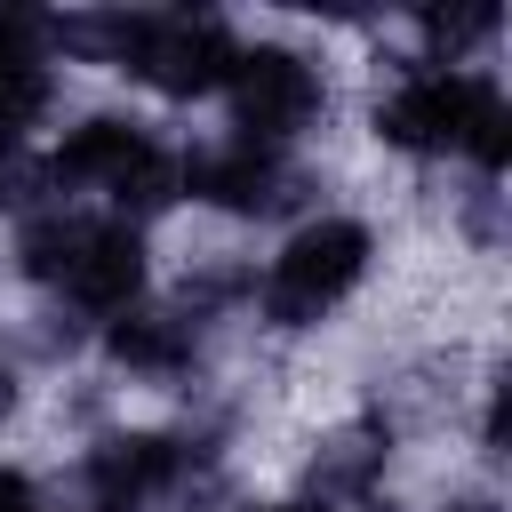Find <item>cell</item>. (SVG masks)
Wrapping results in <instances>:
<instances>
[{
  "instance_id": "4fadbf2b",
  "label": "cell",
  "mask_w": 512,
  "mask_h": 512,
  "mask_svg": "<svg viewBox=\"0 0 512 512\" xmlns=\"http://www.w3.org/2000/svg\"><path fill=\"white\" fill-rule=\"evenodd\" d=\"M0 512H48L40 504V480L24 464H0Z\"/></svg>"
},
{
  "instance_id": "8fae6325",
  "label": "cell",
  "mask_w": 512,
  "mask_h": 512,
  "mask_svg": "<svg viewBox=\"0 0 512 512\" xmlns=\"http://www.w3.org/2000/svg\"><path fill=\"white\" fill-rule=\"evenodd\" d=\"M104 360L128 376V384H184L192 360H200V328L184 312H160V304H136L120 320H104Z\"/></svg>"
},
{
  "instance_id": "9c48e42d",
  "label": "cell",
  "mask_w": 512,
  "mask_h": 512,
  "mask_svg": "<svg viewBox=\"0 0 512 512\" xmlns=\"http://www.w3.org/2000/svg\"><path fill=\"white\" fill-rule=\"evenodd\" d=\"M152 144H160V136H152L136 112H88V120H72V128L56 136V152L40 160V184H48V200H56V192H112Z\"/></svg>"
},
{
  "instance_id": "2e32d148",
  "label": "cell",
  "mask_w": 512,
  "mask_h": 512,
  "mask_svg": "<svg viewBox=\"0 0 512 512\" xmlns=\"http://www.w3.org/2000/svg\"><path fill=\"white\" fill-rule=\"evenodd\" d=\"M80 512H136V504H112V496H88Z\"/></svg>"
},
{
  "instance_id": "8992f818",
  "label": "cell",
  "mask_w": 512,
  "mask_h": 512,
  "mask_svg": "<svg viewBox=\"0 0 512 512\" xmlns=\"http://www.w3.org/2000/svg\"><path fill=\"white\" fill-rule=\"evenodd\" d=\"M304 184H312V176H304L288 152L240 144V136H224V144H208V152L184 160V200H200V208H216V216H280V208L304 200Z\"/></svg>"
},
{
  "instance_id": "7c38bea8",
  "label": "cell",
  "mask_w": 512,
  "mask_h": 512,
  "mask_svg": "<svg viewBox=\"0 0 512 512\" xmlns=\"http://www.w3.org/2000/svg\"><path fill=\"white\" fill-rule=\"evenodd\" d=\"M416 32L432 40V56H424V64H456L464 48H480V40H496V32H504V8H488V0H480V8H424V16H416Z\"/></svg>"
},
{
  "instance_id": "5b68a950",
  "label": "cell",
  "mask_w": 512,
  "mask_h": 512,
  "mask_svg": "<svg viewBox=\"0 0 512 512\" xmlns=\"http://www.w3.org/2000/svg\"><path fill=\"white\" fill-rule=\"evenodd\" d=\"M208 464H216V448H200L192 432H104L80 456V480H88V496H112V504L144 512L160 496H184Z\"/></svg>"
},
{
  "instance_id": "277c9868",
  "label": "cell",
  "mask_w": 512,
  "mask_h": 512,
  "mask_svg": "<svg viewBox=\"0 0 512 512\" xmlns=\"http://www.w3.org/2000/svg\"><path fill=\"white\" fill-rule=\"evenodd\" d=\"M224 96H232V136H240V144H264V152H288V144L328 112L320 64H312L304 48H280V40L240 48Z\"/></svg>"
},
{
  "instance_id": "ba28073f",
  "label": "cell",
  "mask_w": 512,
  "mask_h": 512,
  "mask_svg": "<svg viewBox=\"0 0 512 512\" xmlns=\"http://www.w3.org/2000/svg\"><path fill=\"white\" fill-rule=\"evenodd\" d=\"M48 104H56L48 16L0 8V160H24V136L48 120Z\"/></svg>"
},
{
  "instance_id": "5bb4252c",
  "label": "cell",
  "mask_w": 512,
  "mask_h": 512,
  "mask_svg": "<svg viewBox=\"0 0 512 512\" xmlns=\"http://www.w3.org/2000/svg\"><path fill=\"white\" fill-rule=\"evenodd\" d=\"M16 408H24V368H8V360H0V424H8Z\"/></svg>"
},
{
  "instance_id": "6da1fadb",
  "label": "cell",
  "mask_w": 512,
  "mask_h": 512,
  "mask_svg": "<svg viewBox=\"0 0 512 512\" xmlns=\"http://www.w3.org/2000/svg\"><path fill=\"white\" fill-rule=\"evenodd\" d=\"M368 272H376V224L320 208V216H304V224L280 240V256L264 264L256 312H264V328L304 336V328H320Z\"/></svg>"
},
{
  "instance_id": "3957f363",
  "label": "cell",
  "mask_w": 512,
  "mask_h": 512,
  "mask_svg": "<svg viewBox=\"0 0 512 512\" xmlns=\"http://www.w3.org/2000/svg\"><path fill=\"white\" fill-rule=\"evenodd\" d=\"M496 80L488 72H472V64H400V80L376 96V112H368V136L384 144V152H408V160H448V152H464V128H472V112H480V96H488Z\"/></svg>"
},
{
  "instance_id": "7a4b0ae2",
  "label": "cell",
  "mask_w": 512,
  "mask_h": 512,
  "mask_svg": "<svg viewBox=\"0 0 512 512\" xmlns=\"http://www.w3.org/2000/svg\"><path fill=\"white\" fill-rule=\"evenodd\" d=\"M240 48H248V40H240L224 16H208V8H136V16H128V56H120V72L144 80L152 96H168V104H192V96H216V88L232 80Z\"/></svg>"
},
{
  "instance_id": "30bf717a",
  "label": "cell",
  "mask_w": 512,
  "mask_h": 512,
  "mask_svg": "<svg viewBox=\"0 0 512 512\" xmlns=\"http://www.w3.org/2000/svg\"><path fill=\"white\" fill-rule=\"evenodd\" d=\"M384 464H392V424L384 416H360V424H336L320 448H312V464H304V496L320 504V512H336V504H376V488H384Z\"/></svg>"
},
{
  "instance_id": "9a60e30c",
  "label": "cell",
  "mask_w": 512,
  "mask_h": 512,
  "mask_svg": "<svg viewBox=\"0 0 512 512\" xmlns=\"http://www.w3.org/2000/svg\"><path fill=\"white\" fill-rule=\"evenodd\" d=\"M240 512H320L312 496H264V504H240Z\"/></svg>"
},
{
  "instance_id": "52a82bcc",
  "label": "cell",
  "mask_w": 512,
  "mask_h": 512,
  "mask_svg": "<svg viewBox=\"0 0 512 512\" xmlns=\"http://www.w3.org/2000/svg\"><path fill=\"white\" fill-rule=\"evenodd\" d=\"M144 280H152V256H144V232L120 224V216H88L80 224V248L56 280V296L80 312V320H120L144 304Z\"/></svg>"
}]
</instances>
